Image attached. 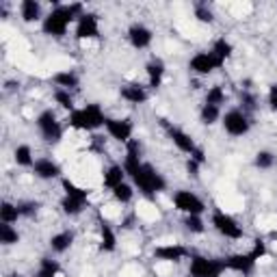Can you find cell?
<instances>
[{"label": "cell", "mask_w": 277, "mask_h": 277, "mask_svg": "<svg viewBox=\"0 0 277 277\" xmlns=\"http://www.w3.org/2000/svg\"><path fill=\"white\" fill-rule=\"evenodd\" d=\"M76 13H80V4H72V6H58L56 11H52L44 22V30L48 35H63L68 24L74 20Z\"/></svg>", "instance_id": "6da1fadb"}, {"label": "cell", "mask_w": 277, "mask_h": 277, "mask_svg": "<svg viewBox=\"0 0 277 277\" xmlns=\"http://www.w3.org/2000/svg\"><path fill=\"white\" fill-rule=\"evenodd\" d=\"M70 124L78 130H94L98 126H102V124H106V120H104V115H102V110L98 104H89V106L82 108V110H74Z\"/></svg>", "instance_id": "7a4b0ae2"}, {"label": "cell", "mask_w": 277, "mask_h": 277, "mask_svg": "<svg viewBox=\"0 0 277 277\" xmlns=\"http://www.w3.org/2000/svg\"><path fill=\"white\" fill-rule=\"evenodd\" d=\"M63 188H65V193H68V197L63 200V210L68 214L80 212L82 206H84V202H87V190L78 188L76 184H72L70 180L63 182Z\"/></svg>", "instance_id": "3957f363"}, {"label": "cell", "mask_w": 277, "mask_h": 277, "mask_svg": "<svg viewBox=\"0 0 277 277\" xmlns=\"http://www.w3.org/2000/svg\"><path fill=\"white\" fill-rule=\"evenodd\" d=\"M134 182L138 184V188H141L143 193H148V195H152V193H156V190H162L164 188V180L156 174L154 169L150 167V164H143L141 171H138V174L134 176Z\"/></svg>", "instance_id": "277c9868"}, {"label": "cell", "mask_w": 277, "mask_h": 277, "mask_svg": "<svg viewBox=\"0 0 277 277\" xmlns=\"http://www.w3.org/2000/svg\"><path fill=\"white\" fill-rule=\"evenodd\" d=\"M223 266H226V262L193 258V262H190V277H219Z\"/></svg>", "instance_id": "5b68a950"}, {"label": "cell", "mask_w": 277, "mask_h": 277, "mask_svg": "<svg viewBox=\"0 0 277 277\" xmlns=\"http://www.w3.org/2000/svg\"><path fill=\"white\" fill-rule=\"evenodd\" d=\"M174 202H176V208L182 210V212H186V214H200L204 210L202 200L195 197L190 190H180V193H176Z\"/></svg>", "instance_id": "8992f818"}, {"label": "cell", "mask_w": 277, "mask_h": 277, "mask_svg": "<svg viewBox=\"0 0 277 277\" xmlns=\"http://www.w3.org/2000/svg\"><path fill=\"white\" fill-rule=\"evenodd\" d=\"M221 65H223V58H219L214 52H202V54L193 56L190 70L200 72V74H208V72H212L214 68H221Z\"/></svg>", "instance_id": "52a82bcc"}, {"label": "cell", "mask_w": 277, "mask_h": 277, "mask_svg": "<svg viewBox=\"0 0 277 277\" xmlns=\"http://www.w3.org/2000/svg\"><path fill=\"white\" fill-rule=\"evenodd\" d=\"M212 223H214V228L219 230L221 234H226V236H228V238H240V236H242L240 228L236 226V221L232 219V216L223 214V212H214Z\"/></svg>", "instance_id": "ba28073f"}, {"label": "cell", "mask_w": 277, "mask_h": 277, "mask_svg": "<svg viewBox=\"0 0 277 277\" xmlns=\"http://www.w3.org/2000/svg\"><path fill=\"white\" fill-rule=\"evenodd\" d=\"M226 130L230 134H234V136H240V134H245L247 132V128H249V124L245 120V115L238 113V110H232V113H228L226 115Z\"/></svg>", "instance_id": "9c48e42d"}, {"label": "cell", "mask_w": 277, "mask_h": 277, "mask_svg": "<svg viewBox=\"0 0 277 277\" xmlns=\"http://www.w3.org/2000/svg\"><path fill=\"white\" fill-rule=\"evenodd\" d=\"M37 124H39V128H42V132H44V136L48 138V141H54V138L61 136V128H58L54 115H52L50 110H48V113H42V115H39Z\"/></svg>", "instance_id": "30bf717a"}, {"label": "cell", "mask_w": 277, "mask_h": 277, "mask_svg": "<svg viewBox=\"0 0 277 277\" xmlns=\"http://www.w3.org/2000/svg\"><path fill=\"white\" fill-rule=\"evenodd\" d=\"M106 128L113 138L117 141H130V134H132V126L128 122H117V120H106Z\"/></svg>", "instance_id": "8fae6325"}, {"label": "cell", "mask_w": 277, "mask_h": 277, "mask_svg": "<svg viewBox=\"0 0 277 277\" xmlns=\"http://www.w3.org/2000/svg\"><path fill=\"white\" fill-rule=\"evenodd\" d=\"M254 264H256V260L252 258V254H247V256H232V258L226 262V266L234 268V271H240L242 275L252 273L254 271Z\"/></svg>", "instance_id": "7c38bea8"}, {"label": "cell", "mask_w": 277, "mask_h": 277, "mask_svg": "<svg viewBox=\"0 0 277 277\" xmlns=\"http://www.w3.org/2000/svg\"><path fill=\"white\" fill-rule=\"evenodd\" d=\"M76 35L84 39V37H98V22L96 16H80V22H78Z\"/></svg>", "instance_id": "4fadbf2b"}, {"label": "cell", "mask_w": 277, "mask_h": 277, "mask_svg": "<svg viewBox=\"0 0 277 277\" xmlns=\"http://www.w3.org/2000/svg\"><path fill=\"white\" fill-rule=\"evenodd\" d=\"M169 134H171V138H174V143H176L182 152H190V154H193V152L197 150V148H195V143H193V138H190L188 134H184L182 130L169 128Z\"/></svg>", "instance_id": "5bb4252c"}, {"label": "cell", "mask_w": 277, "mask_h": 277, "mask_svg": "<svg viewBox=\"0 0 277 277\" xmlns=\"http://www.w3.org/2000/svg\"><path fill=\"white\" fill-rule=\"evenodd\" d=\"M130 42L136 48H145V46H150L152 42V32L148 28H143V26H132L130 28Z\"/></svg>", "instance_id": "9a60e30c"}, {"label": "cell", "mask_w": 277, "mask_h": 277, "mask_svg": "<svg viewBox=\"0 0 277 277\" xmlns=\"http://www.w3.org/2000/svg\"><path fill=\"white\" fill-rule=\"evenodd\" d=\"M184 256V249L178 245H169V247H158L156 249V258L160 260H169V262H178Z\"/></svg>", "instance_id": "2e32d148"}, {"label": "cell", "mask_w": 277, "mask_h": 277, "mask_svg": "<svg viewBox=\"0 0 277 277\" xmlns=\"http://www.w3.org/2000/svg\"><path fill=\"white\" fill-rule=\"evenodd\" d=\"M35 174L39 176V178H54L56 174H58V167L52 160H37L35 162Z\"/></svg>", "instance_id": "e0dca14e"}, {"label": "cell", "mask_w": 277, "mask_h": 277, "mask_svg": "<svg viewBox=\"0 0 277 277\" xmlns=\"http://www.w3.org/2000/svg\"><path fill=\"white\" fill-rule=\"evenodd\" d=\"M104 184L110 188H115V186H120V184H124V171L122 167H110L108 169V174L104 176Z\"/></svg>", "instance_id": "ac0fdd59"}, {"label": "cell", "mask_w": 277, "mask_h": 277, "mask_svg": "<svg viewBox=\"0 0 277 277\" xmlns=\"http://www.w3.org/2000/svg\"><path fill=\"white\" fill-rule=\"evenodd\" d=\"M100 232H102V249H106V252H113V249H115V234H113V230H110L106 223H102Z\"/></svg>", "instance_id": "d6986e66"}, {"label": "cell", "mask_w": 277, "mask_h": 277, "mask_svg": "<svg viewBox=\"0 0 277 277\" xmlns=\"http://www.w3.org/2000/svg\"><path fill=\"white\" fill-rule=\"evenodd\" d=\"M50 245L54 252H65L70 245H72V234L70 232H63V234H56L54 238L50 240Z\"/></svg>", "instance_id": "ffe728a7"}, {"label": "cell", "mask_w": 277, "mask_h": 277, "mask_svg": "<svg viewBox=\"0 0 277 277\" xmlns=\"http://www.w3.org/2000/svg\"><path fill=\"white\" fill-rule=\"evenodd\" d=\"M122 96L126 98L128 102H134V104L145 100V91L141 87H126V89H122Z\"/></svg>", "instance_id": "44dd1931"}, {"label": "cell", "mask_w": 277, "mask_h": 277, "mask_svg": "<svg viewBox=\"0 0 277 277\" xmlns=\"http://www.w3.org/2000/svg\"><path fill=\"white\" fill-rule=\"evenodd\" d=\"M22 16L26 22H32V20H37L39 16V4L35 2V0H26V2L22 4Z\"/></svg>", "instance_id": "7402d4cb"}, {"label": "cell", "mask_w": 277, "mask_h": 277, "mask_svg": "<svg viewBox=\"0 0 277 277\" xmlns=\"http://www.w3.org/2000/svg\"><path fill=\"white\" fill-rule=\"evenodd\" d=\"M150 82H152V87H158L160 84V76H162V63L160 61H154V63H150Z\"/></svg>", "instance_id": "603a6c76"}, {"label": "cell", "mask_w": 277, "mask_h": 277, "mask_svg": "<svg viewBox=\"0 0 277 277\" xmlns=\"http://www.w3.org/2000/svg\"><path fill=\"white\" fill-rule=\"evenodd\" d=\"M0 240H2L4 245H11V242L18 240V232L9 226V223H2V226H0Z\"/></svg>", "instance_id": "cb8c5ba5"}, {"label": "cell", "mask_w": 277, "mask_h": 277, "mask_svg": "<svg viewBox=\"0 0 277 277\" xmlns=\"http://www.w3.org/2000/svg\"><path fill=\"white\" fill-rule=\"evenodd\" d=\"M20 210L13 208L11 204H2V208H0V219H2V223H13L18 219Z\"/></svg>", "instance_id": "d4e9b609"}, {"label": "cell", "mask_w": 277, "mask_h": 277, "mask_svg": "<svg viewBox=\"0 0 277 277\" xmlns=\"http://www.w3.org/2000/svg\"><path fill=\"white\" fill-rule=\"evenodd\" d=\"M16 160H18V164H24V167H28V164H32V158H30V148H28V145H20V148L16 150Z\"/></svg>", "instance_id": "484cf974"}, {"label": "cell", "mask_w": 277, "mask_h": 277, "mask_svg": "<svg viewBox=\"0 0 277 277\" xmlns=\"http://www.w3.org/2000/svg\"><path fill=\"white\" fill-rule=\"evenodd\" d=\"M216 117H219V108L212 106V104H206V106H204V110H202V120H204V124H214Z\"/></svg>", "instance_id": "4316f807"}, {"label": "cell", "mask_w": 277, "mask_h": 277, "mask_svg": "<svg viewBox=\"0 0 277 277\" xmlns=\"http://www.w3.org/2000/svg\"><path fill=\"white\" fill-rule=\"evenodd\" d=\"M214 54L219 56V58H223V61H226V56H230V52H232V46H230L226 39H219V42L214 44Z\"/></svg>", "instance_id": "83f0119b"}, {"label": "cell", "mask_w": 277, "mask_h": 277, "mask_svg": "<svg viewBox=\"0 0 277 277\" xmlns=\"http://www.w3.org/2000/svg\"><path fill=\"white\" fill-rule=\"evenodd\" d=\"M58 271L56 262H50V260H44L42 262V268H39L37 277H54V273Z\"/></svg>", "instance_id": "f1b7e54d"}, {"label": "cell", "mask_w": 277, "mask_h": 277, "mask_svg": "<svg viewBox=\"0 0 277 277\" xmlns=\"http://www.w3.org/2000/svg\"><path fill=\"white\" fill-rule=\"evenodd\" d=\"M113 190H115V197L120 202H128L130 197H132V190H130L128 184H120V186H115Z\"/></svg>", "instance_id": "f546056e"}, {"label": "cell", "mask_w": 277, "mask_h": 277, "mask_svg": "<svg viewBox=\"0 0 277 277\" xmlns=\"http://www.w3.org/2000/svg\"><path fill=\"white\" fill-rule=\"evenodd\" d=\"M186 228L190 230V232H202V230H204V223H202V219H200V214H188Z\"/></svg>", "instance_id": "4dcf8cb0"}, {"label": "cell", "mask_w": 277, "mask_h": 277, "mask_svg": "<svg viewBox=\"0 0 277 277\" xmlns=\"http://www.w3.org/2000/svg\"><path fill=\"white\" fill-rule=\"evenodd\" d=\"M54 82L63 84V87H74L78 80H76L74 74H56V76H54Z\"/></svg>", "instance_id": "1f68e13d"}, {"label": "cell", "mask_w": 277, "mask_h": 277, "mask_svg": "<svg viewBox=\"0 0 277 277\" xmlns=\"http://www.w3.org/2000/svg\"><path fill=\"white\" fill-rule=\"evenodd\" d=\"M256 164H258V167H262V169L271 167V164H273V156L268 154V152H260L258 158H256Z\"/></svg>", "instance_id": "d6a6232c"}, {"label": "cell", "mask_w": 277, "mask_h": 277, "mask_svg": "<svg viewBox=\"0 0 277 277\" xmlns=\"http://www.w3.org/2000/svg\"><path fill=\"white\" fill-rule=\"evenodd\" d=\"M223 100V91L219 89V87H214V89H210V94H208V98H206V104H212V106H216Z\"/></svg>", "instance_id": "836d02e7"}, {"label": "cell", "mask_w": 277, "mask_h": 277, "mask_svg": "<svg viewBox=\"0 0 277 277\" xmlns=\"http://www.w3.org/2000/svg\"><path fill=\"white\" fill-rule=\"evenodd\" d=\"M56 102H61V106L65 108H72V98L68 94H63V91H56Z\"/></svg>", "instance_id": "e575fe53"}, {"label": "cell", "mask_w": 277, "mask_h": 277, "mask_svg": "<svg viewBox=\"0 0 277 277\" xmlns=\"http://www.w3.org/2000/svg\"><path fill=\"white\" fill-rule=\"evenodd\" d=\"M264 252H266V249H264V242H262V240H256V247H254V252H252V258L258 260L260 256H264Z\"/></svg>", "instance_id": "d590c367"}, {"label": "cell", "mask_w": 277, "mask_h": 277, "mask_svg": "<svg viewBox=\"0 0 277 277\" xmlns=\"http://www.w3.org/2000/svg\"><path fill=\"white\" fill-rule=\"evenodd\" d=\"M197 18H200L202 22H210V20H212V13H210V11H204V9H197Z\"/></svg>", "instance_id": "8d00e7d4"}, {"label": "cell", "mask_w": 277, "mask_h": 277, "mask_svg": "<svg viewBox=\"0 0 277 277\" xmlns=\"http://www.w3.org/2000/svg\"><path fill=\"white\" fill-rule=\"evenodd\" d=\"M271 106L277 110V84H275V87L271 89Z\"/></svg>", "instance_id": "74e56055"}]
</instances>
